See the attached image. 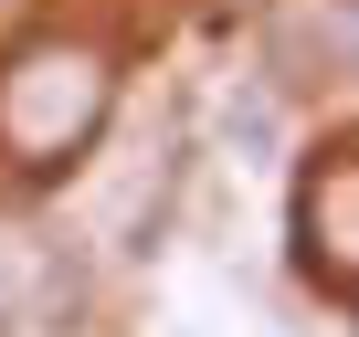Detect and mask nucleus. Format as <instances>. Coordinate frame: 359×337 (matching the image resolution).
Listing matches in <instances>:
<instances>
[{
	"label": "nucleus",
	"instance_id": "1",
	"mask_svg": "<svg viewBox=\"0 0 359 337\" xmlns=\"http://www.w3.org/2000/svg\"><path fill=\"white\" fill-rule=\"evenodd\" d=\"M95 127H106V64L85 43H43V53L0 64V148H11L22 168L74 158Z\"/></svg>",
	"mask_w": 359,
	"mask_h": 337
},
{
	"label": "nucleus",
	"instance_id": "2",
	"mask_svg": "<svg viewBox=\"0 0 359 337\" xmlns=\"http://www.w3.org/2000/svg\"><path fill=\"white\" fill-rule=\"evenodd\" d=\"M348 85V0H275L264 22V95Z\"/></svg>",
	"mask_w": 359,
	"mask_h": 337
},
{
	"label": "nucleus",
	"instance_id": "3",
	"mask_svg": "<svg viewBox=\"0 0 359 337\" xmlns=\"http://www.w3.org/2000/svg\"><path fill=\"white\" fill-rule=\"evenodd\" d=\"M296 232H306V264H317L327 285H348V232H359V168H348V148L317 158V180H306V201H296Z\"/></svg>",
	"mask_w": 359,
	"mask_h": 337
},
{
	"label": "nucleus",
	"instance_id": "4",
	"mask_svg": "<svg viewBox=\"0 0 359 337\" xmlns=\"http://www.w3.org/2000/svg\"><path fill=\"white\" fill-rule=\"evenodd\" d=\"M222 137H233L243 158H264V148H275V95H233V106H222Z\"/></svg>",
	"mask_w": 359,
	"mask_h": 337
},
{
	"label": "nucleus",
	"instance_id": "5",
	"mask_svg": "<svg viewBox=\"0 0 359 337\" xmlns=\"http://www.w3.org/2000/svg\"><path fill=\"white\" fill-rule=\"evenodd\" d=\"M32 11H43V0H0V53H11V32H22Z\"/></svg>",
	"mask_w": 359,
	"mask_h": 337
}]
</instances>
